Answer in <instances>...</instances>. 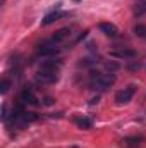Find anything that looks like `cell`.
<instances>
[{
    "label": "cell",
    "instance_id": "1",
    "mask_svg": "<svg viewBox=\"0 0 146 148\" xmlns=\"http://www.w3.org/2000/svg\"><path fill=\"white\" fill-rule=\"evenodd\" d=\"M113 83H115V76L112 73L110 74H98V76L93 79V86H95L96 90H100V91H105V90L112 88Z\"/></svg>",
    "mask_w": 146,
    "mask_h": 148
},
{
    "label": "cell",
    "instance_id": "2",
    "mask_svg": "<svg viewBox=\"0 0 146 148\" xmlns=\"http://www.w3.org/2000/svg\"><path fill=\"white\" fill-rule=\"evenodd\" d=\"M59 79V73L57 71H41L38 69V74H36V81L41 83V84H52Z\"/></svg>",
    "mask_w": 146,
    "mask_h": 148
},
{
    "label": "cell",
    "instance_id": "3",
    "mask_svg": "<svg viewBox=\"0 0 146 148\" xmlns=\"http://www.w3.org/2000/svg\"><path fill=\"white\" fill-rule=\"evenodd\" d=\"M134 91H136V86H134V84H129L127 88H124L122 91H119V93L115 95V102H117L119 105L129 103L131 98H132V95H134Z\"/></svg>",
    "mask_w": 146,
    "mask_h": 148
},
{
    "label": "cell",
    "instance_id": "4",
    "mask_svg": "<svg viewBox=\"0 0 146 148\" xmlns=\"http://www.w3.org/2000/svg\"><path fill=\"white\" fill-rule=\"evenodd\" d=\"M69 16H71V12L53 10V12H50V14H46V16L43 17L41 24H43V26H48V24H52V23H55V21H59V19H62V17H69Z\"/></svg>",
    "mask_w": 146,
    "mask_h": 148
},
{
    "label": "cell",
    "instance_id": "5",
    "mask_svg": "<svg viewBox=\"0 0 146 148\" xmlns=\"http://www.w3.org/2000/svg\"><path fill=\"white\" fill-rule=\"evenodd\" d=\"M60 66H62V62H60V60H55V57H53V59H50V60L41 62V64H40V69H41V71H57V73H59Z\"/></svg>",
    "mask_w": 146,
    "mask_h": 148
},
{
    "label": "cell",
    "instance_id": "6",
    "mask_svg": "<svg viewBox=\"0 0 146 148\" xmlns=\"http://www.w3.org/2000/svg\"><path fill=\"white\" fill-rule=\"evenodd\" d=\"M110 55L115 57V59H134L136 57V52L134 50H129V48H122V50H112Z\"/></svg>",
    "mask_w": 146,
    "mask_h": 148
},
{
    "label": "cell",
    "instance_id": "7",
    "mask_svg": "<svg viewBox=\"0 0 146 148\" xmlns=\"http://www.w3.org/2000/svg\"><path fill=\"white\" fill-rule=\"evenodd\" d=\"M19 100H21L23 103H28V105H38V98L35 97V93L29 91V90H24V91L21 93Z\"/></svg>",
    "mask_w": 146,
    "mask_h": 148
},
{
    "label": "cell",
    "instance_id": "8",
    "mask_svg": "<svg viewBox=\"0 0 146 148\" xmlns=\"http://www.w3.org/2000/svg\"><path fill=\"white\" fill-rule=\"evenodd\" d=\"M100 29H102L107 36H112V38H115L117 35H119L117 26H115V24H112V23H102V24H100Z\"/></svg>",
    "mask_w": 146,
    "mask_h": 148
},
{
    "label": "cell",
    "instance_id": "9",
    "mask_svg": "<svg viewBox=\"0 0 146 148\" xmlns=\"http://www.w3.org/2000/svg\"><path fill=\"white\" fill-rule=\"evenodd\" d=\"M38 53H40V55H43V57H55V55H59V53H60V48L43 45V47H40V48H38Z\"/></svg>",
    "mask_w": 146,
    "mask_h": 148
},
{
    "label": "cell",
    "instance_id": "10",
    "mask_svg": "<svg viewBox=\"0 0 146 148\" xmlns=\"http://www.w3.org/2000/svg\"><path fill=\"white\" fill-rule=\"evenodd\" d=\"M69 35H71V29H69V28H62V29H59V31L52 36L50 43H60V41H64Z\"/></svg>",
    "mask_w": 146,
    "mask_h": 148
},
{
    "label": "cell",
    "instance_id": "11",
    "mask_svg": "<svg viewBox=\"0 0 146 148\" xmlns=\"http://www.w3.org/2000/svg\"><path fill=\"white\" fill-rule=\"evenodd\" d=\"M146 14V0H138L136 5H134V16L136 17H141Z\"/></svg>",
    "mask_w": 146,
    "mask_h": 148
},
{
    "label": "cell",
    "instance_id": "12",
    "mask_svg": "<svg viewBox=\"0 0 146 148\" xmlns=\"http://www.w3.org/2000/svg\"><path fill=\"white\" fill-rule=\"evenodd\" d=\"M76 122H77V126H79L81 129H89V127L93 126V121H91V119H88V117H83V119H77Z\"/></svg>",
    "mask_w": 146,
    "mask_h": 148
},
{
    "label": "cell",
    "instance_id": "13",
    "mask_svg": "<svg viewBox=\"0 0 146 148\" xmlns=\"http://www.w3.org/2000/svg\"><path fill=\"white\" fill-rule=\"evenodd\" d=\"M134 33L139 38H145L146 36V26L145 24H136V26H134Z\"/></svg>",
    "mask_w": 146,
    "mask_h": 148
},
{
    "label": "cell",
    "instance_id": "14",
    "mask_svg": "<svg viewBox=\"0 0 146 148\" xmlns=\"http://www.w3.org/2000/svg\"><path fill=\"white\" fill-rule=\"evenodd\" d=\"M105 69L110 71V73H113V71L120 69V64L119 62H113V60H108V62H105Z\"/></svg>",
    "mask_w": 146,
    "mask_h": 148
},
{
    "label": "cell",
    "instance_id": "15",
    "mask_svg": "<svg viewBox=\"0 0 146 148\" xmlns=\"http://www.w3.org/2000/svg\"><path fill=\"white\" fill-rule=\"evenodd\" d=\"M9 88H10V81H9V79H2V81H0V93L5 95V93L9 91Z\"/></svg>",
    "mask_w": 146,
    "mask_h": 148
},
{
    "label": "cell",
    "instance_id": "16",
    "mask_svg": "<svg viewBox=\"0 0 146 148\" xmlns=\"http://www.w3.org/2000/svg\"><path fill=\"white\" fill-rule=\"evenodd\" d=\"M23 117H24V121H26V122H33V121H36V119H38V115L35 114V112H24V115H23Z\"/></svg>",
    "mask_w": 146,
    "mask_h": 148
},
{
    "label": "cell",
    "instance_id": "17",
    "mask_svg": "<svg viewBox=\"0 0 146 148\" xmlns=\"http://www.w3.org/2000/svg\"><path fill=\"white\" fill-rule=\"evenodd\" d=\"M9 119V110H7V105L3 103L2 105V121H7Z\"/></svg>",
    "mask_w": 146,
    "mask_h": 148
},
{
    "label": "cell",
    "instance_id": "18",
    "mask_svg": "<svg viewBox=\"0 0 146 148\" xmlns=\"http://www.w3.org/2000/svg\"><path fill=\"white\" fill-rule=\"evenodd\" d=\"M43 103H45V105H52V103H53V98H50V97H46V98L43 100Z\"/></svg>",
    "mask_w": 146,
    "mask_h": 148
},
{
    "label": "cell",
    "instance_id": "19",
    "mask_svg": "<svg viewBox=\"0 0 146 148\" xmlns=\"http://www.w3.org/2000/svg\"><path fill=\"white\" fill-rule=\"evenodd\" d=\"M98 102H100V97H95V98L89 100V105H95V103H98Z\"/></svg>",
    "mask_w": 146,
    "mask_h": 148
},
{
    "label": "cell",
    "instance_id": "20",
    "mask_svg": "<svg viewBox=\"0 0 146 148\" xmlns=\"http://www.w3.org/2000/svg\"><path fill=\"white\" fill-rule=\"evenodd\" d=\"M71 148H79V147H71Z\"/></svg>",
    "mask_w": 146,
    "mask_h": 148
},
{
    "label": "cell",
    "instance_id": "21",
    "mask_svg": "<svg viewBox=\"0 0 146 148\" xmlns=\"http://www.w3.org/2000/svg\"><path fill=\"white\" fill-rule=\"evenodd\" d=\"M74 2H81V0H74Z\"/></svg>",
    "mask_w": 146,
    "mask_h": 148
}]
</instances>
